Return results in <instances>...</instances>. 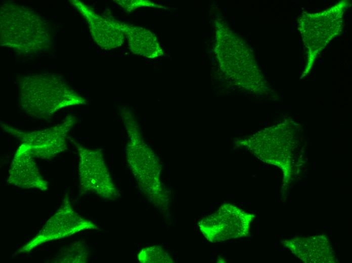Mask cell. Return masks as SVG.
Wrapping results in <instances>:
<instances>
[{"instance_id":"1","label":"cell","mask_w":352,"mask_h":263,"mask_svg":"<svg viewBox=\"0 0 352 263\" xmlns=\"http://www.w3.org/2000/svg\"><path fill=\"white\" fill-rule=\"evenodd\" d=\"M1 45L31 54L51 45L49 23L30 9L15 3L3 4L0 12Z\"/></svg>"},{"instance_id":"2","label":"cell","mask_w":352,"mask_h":263,"mask_svg":"<svg viewBox=\"0 0 352 263\" xmlns=\"http://www.w3.org/2000/svg\"><path fill=\"white\" fill-rule=\"evenodd\" d=\"M20 104L29 114L47 118L60 109L85 104L60 75L44 73L19 79Z\"/></svg>"},{"instance_id":"3","label":"cell","mask_w":352,"mask_h":263,"mask_svg":"<svg viewBox=\"0 0 352 263\" xmlns=\"http://www.w3.org/2000/svg\"><path fill=\"white\" fill-rule=\"evenodd\" d=\"M128 163L142 192L159 208L167 209L169 196L160 181V167L153 151L141 141L131 142L127 150Z\"/></svg>"},{"instance_id":"4","label":"cell","mask_w":352,"mask_h":263,"mask_svg":"<svg viewBox=\"0 0 352 263\" xmlns=\"http://www.w3.org/2000/svg\"><path fill=\"white\" fill-rule=\"evenodd\" d=\"M254 217L253 214L233 204H224L198 225L208 241L217 243L247 236Z\"/></svg>"},{"instance_id":"5","label":"cell","mask_w":352,"mask_h":263,"mask_svg":"<svg viewBox=\"0 0 352 263\" xmlns=\"http://www.w3.org/2000/svg\"><path fill=\"white\" fill-rule=\"evenodd\" d=\"M91 229L98 230L99 228L75 211L69 198L65 196L60 208L47 221L38 233L16 254L28 253L45 243Z\"/></svg>"},{"instance_id":"6","label":"cell","mask_w":352,"mask_h":263,"mask_svg":"<svg viewBox=\"0 0 352 263\" xmlns=\"http://www.w3.org/2000/svg\"><path fill=\"white\" fill-rule=\"evenodd\" d=\"M79 154L80 185L84 191L106 199H114L119 193L110 177L103 155L99 151L85 149L72 140Z\"/></svg>"},{"instance_id":"7","label":"cell","mask_w":352,"mask_h":263,"mask_svg":"<svg viewBox=\"0 0 352 263\" xmlns=\"http://www.w3.org/2000/svg\"><path fill=\"white\" fill-rule=\"evenodd\" d=\"M75 117L68 116L63 122L55 126L32 132H24L3 125V128L15 135L26 144L33 157L50 159L67 149V134L71 128Z\"/></svg>"},{"instance_id":"8","label":"cell","mask_w":352,"mask_h":263,"mask_svg":"<svg viewBox=\"0 0 352 263\" xmlns=\"http://www.w3.org/2000/svg\"><path fill=\"white\" fill-rule=\"evenodd\" d=\"M70 2L87 21L92 36L100 47L109 50L122 45L128 26H123L113 19L97 14L80 1Z\"/></svg>"},{"instance_id":"9","label":"cell","mask_w":352,"mask_h":263,"mask_svg":"<svg viewBox=\"0 0 352 263\" xmlns=\"http://www.w3.org/2000/svg\"><path fill=\"white\" fill-rule=\"evenodd\" d=\"M33 158L28 146L22 143L13 159L8 183L23 188L47 190L49 183L41 176Z\"/></svg>"},{"instance_id":"10","label":"cell","mask_w":352,"mask_h":263,"mask_svg":"<svg viewBox=\"0 0 352 263\" xmlns=\"http://www.w3.org/2000/svg\"><path fill=\"white\" fill-rule=\"evenodd\" d=\"M285 245L305 262H335L334 251L323 235L294 238L284 241Z\"/></svg>"},{"instance_id":"11","label":"cell","mask_w":352,"mask_h":263,"mask_svg":"<svg viewBox=\"0 0 352 263\" xmlns=\"http://www.w3.org/2000/svg\"><path fill=\"white\" fill-rule=\"evenodd\" d=\"M125 34L129 48L135 54L149 58H154L162 54L156 37L149 30L137 26H128Z\"/></svg>"},{"instance_id":"12","label":"cell","mask_w":352,"mask_h":263,"mask_svg":"<svg viewBox=\"0 0 352 263\" xmlns=\"http://www.w3.org/2000/svg\"><path fill=\"white\" fill-rule=\"evenodd\" d=\"M90 256V251L86 245L82 242L76 241L63 248L53 262L85 263L89 261Z\"/></svg>"},{"instance_id":"13","label":"cell","mask_w":352,"mask_h":263,"mask_svg":"<svg viewBox=\"0 0 352 263\" xmlns=\"http://www.w3.org/2000/svg\"><path fill=\"white\" fill-rule=\"evenodd\" d=\"M141 263H172L173 259L160 246H153L142 249L138 254Z\"/></svg>"},{"instance_id":"14","label":"cell","mask_w":352,"mask_h":263,"mask_svg":"<svg viewBox=\"0 0 352 263\" xmlns=\"http://www.w3.org/2000/svg\"><path fill=\"white\" fill-rule=\"evenodd\" d=\"M116 2L127 10L134 9L141 6H150V2L145 1H117Z\"/></svg>"}]
</instances>
